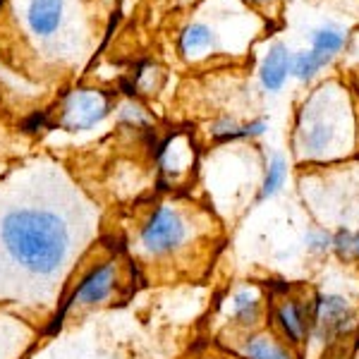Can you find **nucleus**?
Here are the masks:
<instances>
[{"label": "nucleus", "mask_w": 359, "mask_h": 359, "mask_svg": "<svg viewBox=\"0 0 359 359\" xmlns=\"http://www.w3.org/2000/svg\"><path fill=\"white\" fill-rule=\"evenodd\" d=\"M350 123L343 91L333 89V84H321L297 113L294 149L306 161H326L343 151Z\"/></svg>", "instance_id": "obj_1"}, {"label": "nucleus", "mask_w": 359, "mask_h": 359, "mask_svg": "<svg viewBox=\"0 0 359 359\" xmlns=\"http://www.w3.org/2000/svg\"><path fill=\"white\" fill-rule=\"evenodd\" d=\"M290 50L285 43H273L266 53L262 69H259V79H262L266 91H280L285 84L287 74H290Z\"/></svg>", "instance_id": "obj_8"}, {"label": "nucleus", "mask_w": 359, "mask_h": 359, "mask_svg": "<svg viewBox=\"0 0 359 359\" xmlns=\"http://www.w3.org/2000/svg\"><path fill=\"white\" fill-rule=\"evenodd\" d=\"M189 225L184 216L172 206H158L151 213V218L142 228V247L151 254L175 252L187 242Z\"/></svg>", "instance_id": "obj_3"}, {"label": "nucleus", "mask_w": 359, "mask_h": 359, "mask_svg": "<svg viewBox=\"0 0 359 359\" xmlns=\"http://www.w3.org/2000/svg\"><path fill=\"white\" fill-rule=\"evenodd\" d=\"M331 233L323 228H314L309 230V235H306V249H309L311 254H326L331 252Z\"/></svg>", "instance_id": "obj_16"}, {"label": "nucleus", "mask_w": 359, "mask_h": 359, "mask_svg": "<svg viewBox=\"0 0 359 359\" xmlns=\"http://www.w3.org/2000/svg\"><path fill=\"white\" fill-rule=\"evenodd\" d=\"M276 323L280 328L283 338L290 345L299 347L311 333V306H304L299 299L287 297L276 309Z\"/></svg>", "instance_id": "obj_7"}, {"label": "nucleus", "mask_w": 359, "mask_h": 359, "mask_svg": "<svg viewBox=\"0 0 359 359\" xmlns=\"http://www.w3.org/2000/svg\"><path fill=\"white\" fill-rule=\"evenodd\" d=\"M257 3H266V0H257Z\"/></svg>", "instance_id": "obj_18"}, {"label": "nucleus", "mask_w": 359, "mask_h": 359, "mask_svg": "<svg viewBox=\"0 0 359 359\" xmlns=\"http://www.w3.org/2000/svg\"><path fill=\"white\" fill-rule=\"evenodd\" d=\"M311 48L318 50V53H326V55H335L343 50L345 46V34L335 27H321L311 32Z\"/></svg>", "instance_id": "obj_15"}, {"label": "nucleus", "mask_w": 359, "mask_h": 359, "mask_svg": "<svg viewBox=\"0 0 359 359\" xmlns=\"http://www.w3.org/2000/svg\"><path fill=\"white\" fill-rule=\"evenodd\" d=\"M230 314L233 321L242 328H252L262 318V297L254 287H242L233 294V302H230Z\"/></svg>", "instance_id": "obj_11"}, {"label": "nucleus", "mask_w": 359, "mask_h": 359, "mask_svg": "<svg viewBox=\"0 0 359 359\" xmlns=\"http://www.w3.org/2000/svg\"><path fill=\"white\" fill-rule=\"evenodd\" d=\"M111 113V98L101 91H72L62 106L60 127L69 132L91 130Z\"/></svg>", "instance_id": "obj_5"}, {"label": "nucleus", "mask_w": 359, "mask_h": 359, "mask_svg": "<svg viewBox=\"0 0 359 359\" xmlns=\"http://www.w3.org/2000/svg\"><path fill=\"white\" fill-rule=\"evenodd\" d=\"M350 259H359V230H352V247H350Z\"/></svg>", "instance_id": "obj_17"}, {"label": "nucleus", "mask_w": 359, "mask_h": 359, "mask_svg": "<svg viewBox=\"0 0 359 359\" xmlns=\"http://www.w3.org/2000/svg\"><path fill=\"white\" fill-rule=\"evenodd\" d=\"M213 43H216V34L204 22H194L180 34V48H182L184 55L206 53V50L213 48Z\"/></svg>", "instance_id": "obj_12"}, {"label": "nucleus", "mask_w": 359, "mask_h": 359, "mask_svg": "<svg viewBox=\"0 0 359 359\" xmlns=\"http://www.w3.org/2000/svg\"><path fill=\"white\" fill-rule=\"evenodd\" d=\"M10 254L36 273H48L67 252V233L53 213L25 208L5 221Z\"/></svg>", "instance_id": "obj_2"}, {"label": "nucleus", "mask_w": 359, "mask_h": 359, "mask_svg": "<svg viewBox=\"0 0 359 359\" xmlns=\"http://www.w3.org/2000/svg\"><path fill=\"white\" fill-rule=\"evenodd\" d=\"M357 311L343 294L318 292L311 302V333L321 340H333L350 333Z\"/></svg>", "instance_id": "obj_4"}, {"label": "nucleus", "mask_w": 359, "mask_h": 359, "mask_svg": "<svg viewBox=\"0 0 359 359\" xmlns=\"http://www.w3.org/2000/svg\"><path fill=\"white\" fill-rule=\"evenodd\" d=\"M240 355L242 359H294L292 352L269 333H257L242 340Z\"/></svg>", "instance_id": "obj_10"}, {"label": "nucleus", "mask_w": 359, "mask_h": 359, "mask_svg": "<svg viewBox=\"0 0 359 359\" xmlns=\"http://www.w3.org/2000/svg\"><path fill=\"white\" fill-rule=\"evenodd\" d=\"M333 57L326 53H318V50H299L297 55L290 60V72L299 82H311L318 72H321L326 65H331Z\"/></svg>", "instance_id": "obj_13"}, {"label": "nucleus", "mask_w": 359, "mask_h": 359, "mask_svg": "<svg viewBox=\"0 0 359 359\" xmlns=\"http://www.w3.org/2000/svg\"><path fill=\"white\" fill-rule=\"evenodd\" d=\"M27 20L34 34L46 36V34L55 32L62 20V0H32L27 10Z\"/></svg>", "instance_id": "obj_9"}, {"label": "nucleus", "mask_w": 359, "mask_h": 359, "mask_svg": "<svg viewBox=\"0 0 359 359\" xmlns=\"http://www.w3.org/2000/svg\"><path fill=\"white\" fill-rule=\"evenodd\" d=\"M287 177V161L285 156L273 154V158L269 161V168H266V175L262 182V192H259V199H271L273 194L280 192V187L285 184Z\"/></svg>", "instance_id": "obj_14"}, {"label": "nucleus", "mask_w": 359, "mask_h": 359, "mask_svg": "<svg viewBox=\"0 0 359 359\" xmlns=\"http://www.w3.org/2000/svg\"><path fill=\"white\" fill-rule=\"evenodd\" d=\"M115 280H118V271H115L113 264L98 266V269H94L79 283V287L69 297L65 309H69V306H89L108 299L115 290Z\"/></svg>", "instance_id": "obj_6"}]
</instances>
